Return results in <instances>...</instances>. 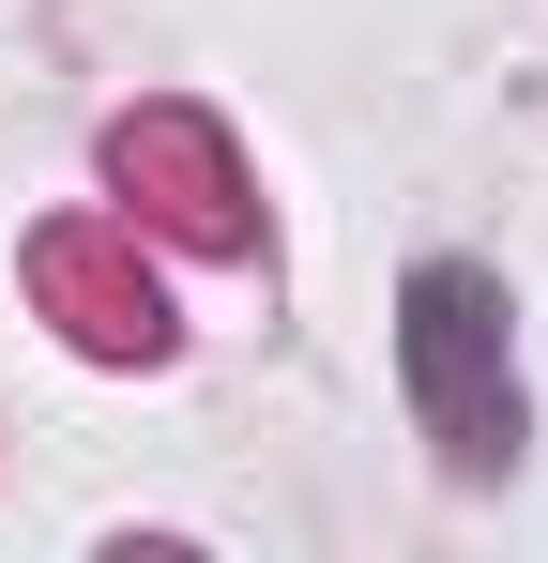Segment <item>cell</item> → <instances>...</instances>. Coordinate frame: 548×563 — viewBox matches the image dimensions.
Instances as JSON below:
<instances>
[{"mask_svg":"<svg viewBox=\"0 0 548 563\" xmlns=\"http://www.w3.org/2000/svg\"><path fill=\"white\" fill-rule=\"evenodd\" d=\"M412 396H427L442 457H503V442H518V380H503V305H487V275H412Z\"/></svg>","mask_w":548,"mask_h":563,"instance_id":"1","label":"cell"}]
</instances>
